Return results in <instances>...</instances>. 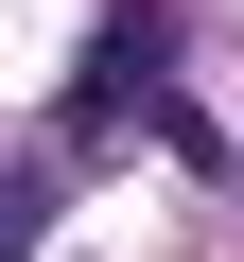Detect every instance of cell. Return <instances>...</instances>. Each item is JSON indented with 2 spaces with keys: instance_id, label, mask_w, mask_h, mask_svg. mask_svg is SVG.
I'll use <instances>...</instances> for the list:
<instances>
[{
  "instance_id": "obj_2",
  "label": "cell",
  "mask_w": 244,
  "mask_h": 262,
  "mask_svg": "<svg viewBox=\"0 0 244 262\" xmlns=\"http://www.w3.org/2000/svg\"><path fill=\"white\" fill-rule=\"evenodd\" d=\"M18 245H35V210H0V262H18Z\"/></svg>"
},
{
  "instance_id": "obj_1",
  "label": "cell",
  "mask_w": 244,
  "mask_h": 262,
  "mask_svg": "<svg viewBox=\"0 0 244 262\" xmlns=\"http://www.w3.org/2000/svg\"><path fill=\"white\" fill-rule=\"evenodd\" d=\"M140 70H157V18H122V35H105V53H87V88H70V105H87V122H105V105H122V88H140Z\"/></svg>"
}]
</instances>
